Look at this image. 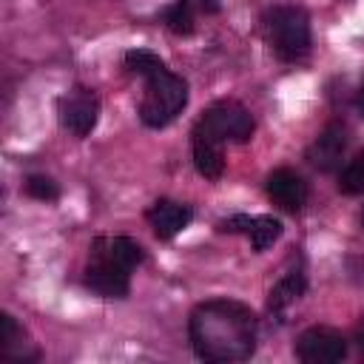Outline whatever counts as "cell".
Returning <instances> with one entry per match:
<instances>
[{"instance_id":"obj_1","label":"cell","mask_w":364,"mask_h":364,"mask_svg":"<svg viewBox=\"0 0 364 364\" xmlns=\"http://www.w3.org/2000/svg\"><path fill=\"white\" fill-rule=\"evenodd\" d=\"M193 353L205 361H245L256 350V316L233 299L202 301L188 321Z\"/></svg>"},{"instance_id":"obj_2","label":"cell","mask_w":364,"mask_h":364,"mask_svg":"<svg viewBox=\"0 0 364 364\" xmlns=\"http://www.w3.org/2000/svg\"><path fill=\"white\" fill-rule=\"evenodd\" d=\"M185 105H188V82L179 74L165 68L148 77L145 94L139 102V119L148 128H165L168 122L176 119V114H182Z\"/></svg>"},{"instance_id":"obj_3","label":"cell","mask_w":364,"mask_h":364,"mask_svg":"<svg viewBox=\"0 0 364 364\" xmlns=\"http://www.w3.org/2000/svg\"><path fill=\"white\" fill-rule=\"evenodd\" d=\"M264 37L279 60H301L310 48L307 14L296 6H276L264 14Z\"/></svg>"},{"instance_id":"obj_4","label":"cell","mask_w":364,"mask_h":364,"mask_svg":"<svg viewBox=\"0 0 364 364\" xmlns=\"http://www.w3.org/2000/svg\"><path fill=\"white\" fill-rule=\"evenodd\" d=\"M193 136H205L219 145L222 142H247L253 136V117L245 105H239L233 100H222L199 117Z\"/></svg>"},{"instance_id":"obj_5","label":"cell","mask_w":364,"mask_h":364,"mask_svg":"<svg viewBox=\"0 0 364 364\" xmlns=\"http://www.w3.org/2000/svg\"><path fill=\"white\" fill-rule=\"evenodd\" d=\"M57 114H60V125L65 131H71L74 136H88L100 119V100L94 91L77 85L60 97Z\"/></svg>"},{"instance_id":"obj_6","label":"cell","mask_w":364,"mask_h":364,"mask_svg":"<svg viewBox=\"0 0 364 364\" xmlns=\"http://www.w3.org/2000/svg\"><path fill=\"white\" fill-rule=\"evenodd\" d=\"M296 355L304 364H336L347 355V341L333 327H310L299 336Z\"/></svg>"},{"instance_id":"obj_7","label":"cell","mask_w":364,"mask_h":364,"mask_svg":"<svg viewBox=\"0 0 364 364\" xmlns=\"http://www.w3.org/2000/svg\"><path fill=\"white\" fill-rule=\"evenodd\" d=\"M131 270L119 267L117 262L100 256V253H88V267H85V284L105 296V299H122L128 296V287H131Z\"/></svg>"},{"instance_id":"obj_8","label":"cell","mask_w":364,"mask_h":364,"mask_svg":"<svg viewBox=\"0 0 364 364\" xmlns=\"http://www.w3.org/2000/svg\"><path fill=\"white\" fill-rule=\"evenodd\" d=\"M264 191H267V196L273 199V205H279V208L287 210V213L301 210V205L307 202V185H304V179H301L299 173H293L290 168L273 171V173L267 176V182H264Z\"/></svg>"},{"instance_id":"obj_9","label":"cell","mask_w":364,"mask_h":364,"mask_svg":"<svg viewBox=\"0 0 364 364\" xmlns=\"http://www.w3.org/2000/svg\"><path fill=\"white\" fill-rule=\"evenodd\" d=\"M344 145H347V131H344L338 122H333V125H327V128L321 131V136L307 148V159H310V165H316L318 171L330 173V171H336V165L341 162Z\"/></svg>"},{"instance_id":"obj_10","label":"cell","mask_w":364,"mask_h":364,"mask_svg":"<svg viewBox=\"0 0 364 364\" xmlns=\"http://www.w3.org/2000/svg\"><path fill=\"white\" fill-rule=\"evenodd\" d=\"M191 216H193V210L188 205L173 202V199H159L148 210V222H151V228L159 239H173L179 230L188 228Z\"/></svg>"},{"instance_id":"obj_11","label":"cell","mask_w":364,"mask_h":364,"mask_svg":"<svg viewBox=\"0 0 364 364\" xmlns=\"http://www.w3.org/2000/svg\"><path fill=\"white\" fill-rule=\"evenodd\" d=\"M0 355L9 358V361H31V358H37V350L28 341L26 330L9 313H0Z\"/></svg>"},{"instance_id":"obj_12","label":"cell","mask_w":364,"mask_h":364,"mask_svg":"<svg viewBox=\"0 0 364 364\" xmlns=\"http://www.w3.org/2000/svg\"><path fill=\"white\" fill-rule=\"evenodd\" d=\"M91 253H100V256L117 262V264L125 267V270H134V267L142 264V259H145L142 247H139L134 239H128V236H100V239H94Z\"/></svg>"},{"instance_id":"obj_13","label":"cell","mask_w":364,"mask_h":364,"mask_svg":"<svg viewBox=\"0 0 364 364\" xmlns=\"http://www.w3.org/2000/svg\"><path fill=\"white\" fill-rule=\"evenodd\" d=\"M193 165L205 179H219L225 171L222 145L205 136H193Z\"/></svg>"},{"instance_id":"obj_14","label":"cell","mask_w":364,"mask_h":364,"mask_svg":"<svg viewBox=\"0 0 364 364\" xmlns=\"http://www.w3.org/2000/svg\"><path fill=\"white\" fill-rule=\"evenodd\" d=\"M304 273L301 270H290V273H284L276 284H273V290H270V299H267V307H270V313H282L284 307H290L301 293H304Z\"/></svg>"},{"instance_id":"obj_15","label":"cell","mask_w":364,"mask_h":364,"mask_svg":"<svg viewBox=\"0 0 364 364\" xmlns=\"http://www.w3.org/2000/svg\"><path fill=\"white\" fill-rule=\"evenodd\" d=\"M193 17H196V6L191 0H176L173 6L165 9V26L179 37L193 34Z\"/></svg>"},{"instance_id":"obj_16","label":"cell","mask_w":364,"mask_h":364,"mask_svg":"<svg viewBox=\"0 0 364 364\" xmlns=\"http://www.w3.org/2000/svg\"><path fill=\"white\" fill-rule=\"evenodd\" d=\"M125 68H128L131 74H139V77L148 80V77L165 71V63H162L159 54H154V51H148V48H131V51L125 54Z\"/></svg>"},{"instance_id":"obj_17","label":"cell","mask_w":364,"mask_h":364,"mask_svg":"<svg viewBox=\"0 0 364 364\" xmlns=\"http://www.w3.org/2000/svg\"><path fill=\"white\" fill-rule=\"evenodd\" d=\"M250 245H253V250H267L279 236H282V222L279 219H273V216H256L253 219V228H250Z\"/></svg>"},{"instance_id":"obj_18","label":"cell","mask_w":364,"mask_h":364,"mask_svg":"<svg viewBox=\"0 0 364 364\" xmlns=\"http://www.w3.org/2000/svg\"><path fill=\"white\" fill-rule=\"evenodd\" d=\"M338 191L347 193V196L364 193V151L355 154V156L347 162V168L341 171V176H338Z\"/></svg>"},{"instance_id":"obj_19","label":"cell","mask_w":364,"mask_h":364,"mask_svg":"<svg viewBox=\"0 0 364 364\" xmlns=\"http://www.w3.org/2000/svg\"><path fill=\"white\" fill-rule=\"evenodd\" d=\"M26 191H28V196L43 199V202H51V199H57V196H60L57 182H54V179H48V176H28Z\"/></svg>"},{"instance_id":"obj_20","label":"cell","mask_w":364,"mask_h":364,"mask_svg":"<svg viewBox=\"0 0 364 364\" xmlns=\"http://www.w3.org/2000/svg\"><path fill=\"white\" fill-rule=\"evenodd\" d=\"M216 228H219L222 233H250V228H253V216H247V213H236V216L222 219Z\"/></svg>"},{"instance_id":"obj_21","label":"cell","mask_w":364,"mask_h":364,"mask_svg":"<svg viewBox=\"0 0 364 364\" xmlns=\"http://www.w3.org/2000/svg\"><path fill=\"white\" fill-rule=\"evenodd\" d=\"M196 6V11H205V14H216L219 11V0H191Z\"/></svg>"},{"instance_id":"obj_22","label":"cell","mask_w":364,"mask_h":364,"mask_svg":"<svg viewBox=\"0 0 364 364\" xmlns=\"http://www.w3.org/2000/svg\"><path fill=\"white\" fill-rule=\"evenodd\" d=\"M358 347H361V353H364V327L358 330Z\"/></svg>"},{"instance_id":"obj_23","label":"cell","mask_w":364,"mask_h":364,"mask_svg":"<svg viewBox=\"0 0 364 364\" xmlns=\"http://www.w3.org/2000/svg\"><path fill=\"white\" fill-rule=\"evenodd\" d=\"M358 108H361V114H364V85H361V94H358Z\"/></svg>"},{"instance_id":"obj_24","label":"cell","mask_w":364,"mask_h":364,"mask_svg":"<svg viewBox=\"0 0 364 364\" xmlns=\"http://www.w3.org/2000/svg\"><path fill=\"white\" fill-rule=\"evenodd\" d=\"M361 222H364V213H361Z\"/></svg>"}]
</instances>
